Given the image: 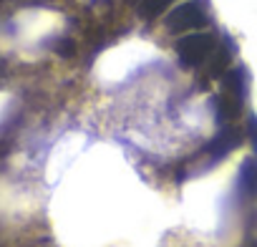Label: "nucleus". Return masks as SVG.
Returning a JSON list of instances; mask_svg holds the SVG:
<instances>
[{"label": "nucleus", "mask_w": 257, "mask_h": 247, "mask_svg": "<svg viewBox=\"0 0 257 247\" xmlns=\"http://www.w3.org/2000/svg\"><path fill=\"white\" fill-rule=\"evenodd\" d=\"M237 192L242 199H257V157H247L237 174Z\"/></svg>", "instance_id": "5"}, {"label": "nucleus", "mask_w": 257, "mask_h": 247, "mask_svg": "<svg viewBox=\"0 0 257 247\" xmlns=\"http://www.w3.org/2000/svg\"><path fill=\"white\" fill-rule=\"evenodd\" d=\"M229 61H232V48L229 46H219L214 48V53L209 56V61L204 63V71H207V78H222L229 68Z\"/></svg>", "instance_id": "6"}, {"label": "nucleus", "mask_w": 257, "mask_h": 247, "mask_svg": "<svg viewBox=\"0 0 257 247\" xmlns=\"http://www.w3.org/2000/svg\"><path fill=\"white\" fill-rule=\"evenodd\" d=\"M172 3H177V0H139V6H137V13L144 18V21H152L157 16H162Z\"/></svg>", "instance_id": "7"}, {"label": "nucleus", "mask_w": 257, "mask_h": 247, "mask_svg": "<svg viewBox=\"0 0 257 247\" xmlns=\"http://www.w3.org/2000/svg\"><path fill=\"white\" fill-rule=\"evenodd\" d=\"M177 56H179V63L187 66V68H199L209 61V56L214 53L217 48V36L214 33H207V31H194L189 36H182L177 41Z\"/></svg>", "instance_id": "2"}, {"label": "nucleus", "mask_w": 257, "mask_h": 247, "mask_svg": "<svg viewBox=\"0 0 257 247\" xmlns=\"http://www.w3.org/2000/svg\"><path fill=\"white\" fill-rule=\"evenodd\" d=\"M209 0H187L167 16L164 26L169 33H194L209 23Z\"/></svg>", "instance_id": "1"}, {"label": "nucleus", "mask_w": 257, "mask_h": 247, "mask_svg": "<svg viewBox=\"0 0 257 247\" xmlns=\"http://www.w3.org/2000/svg\"><path fill=\"white\" fill-rule=\"evenodd\" d=\"M239 144H242V132H239L237 127H232V124H227V127H222V129L217 132V137L204 147L202 157H207L209 162H219V159H224L229 152H234Z\"/></svg>", "instance_id": "3"}, {"label": "nucleus", "mask_w": 257, "mask_h": 247, "mask_svg": "<svg viewBox=\"0 0 257 247\" xmlns=\"http://www.w3.org/2000/svg\"><path fill=\"white\" fill-rule=\"evenodd\" d=\"M0 3H3V0H0Z\"/></svg>", "instance_id": "8"}, {"label": "nucleus", "mask_w": 257, "mask_h": 247, "mask_svg": "<svg viewBox=\"0 0 257 247\" xmlns=\"http://www.w3.org/2000/svg\"><path fill=\"white\" fill-rule=\"evenodd\" d=\"M242 103H244L242 96L219 88V93L214 96V118L222 124V127H227L229 121H234L242 113Z\"/></svg>", "instance_id": "4"}]
</instances>
